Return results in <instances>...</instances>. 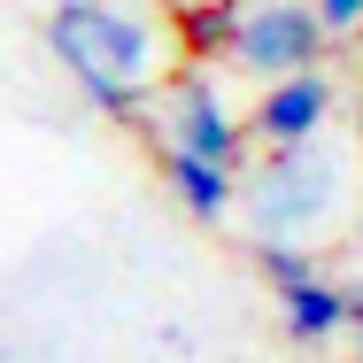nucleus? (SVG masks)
<instances>
[{"label": "nucleus", "mask_w": 363, "mask_h": 363, "mask_svg": "<svg viewBox=\"0 0 363 363\" xmlns=\"http://www.w3.org/2000/svg\"><path fill=\"white\" fill-rule=\"evenodd\" d=\"M255 271H263L271 294H294L309 279H325V255L317 247H294V240H255Z\"/></svg>", "instance_id": "nucleus-9"}, {"label": "nucleus", "mask_w": 363, "mask_h": 363, "mask_svg": "<svg viewBox=\"0 0 363 363\" xmlns=\"http://www.w3.org/2000/svg\"><path fill=\"white\" fill-rule=\"evenodd\" d=\"M279 309H286V340H301V348H325L333 333H348V286H333V279L279 294Z\"/></svg>", "instance_id": "nucleus-8"}, {"label": "nucleus", "mask_w": 363, "mask_h": 363, "mask_svg": "<svg viewBox=\"0 0 363 363\" xmlns=\"http://www.w3.org/2000/svg\"><path fill=\"white\" fill-rule=\"evenodd\" d=\"M309 8H317L325 39H348V31H363V0H309Z\"/></svg>", "instance_id": "nucleus-10"}, {"label": "nucleus", "mask_w": 363, "mask_h": 363, "mask_svg": "<svg viewBox=\"0 0 363 363\" xmlns=\"http://www.w3.org/2000/svg\"><path fill=\"white\" fill-rule=\"evenodd\" d=\"M232 62L247 77H294L325 62V23L309 0H247L240 8V39H232Z\"/></svg>", "instance_id": "nucleus-4"}, {"label": "nucleus", "mask_w": 363, "mask_h": 363, "mask_svg": "<svg viewBox=\"0 0 363 363\" xmlns=\"http://www.w3.org/2000/svg\"><path fill=\"white\" fill-rule=\"evenodd\" d=\"M348 333H356V363H363V286H348Z\"/></svg>", "instance_id": "nucleus-11"}, {"label": "nucleus", "mask_w": 363, "mask_h": 363, "mask_svg": "<svg viewBox=\"0 0 363 363\" xmlns=\"http://www.w3.org/2000/svg\"><path fill=\"white\" fill-rule=\"evenodd\" d=\"M140 140L178 147V155H209V162H224V170H247V155H255L247 124L232 116V101L217 93L209 70H170V77H162L155 101H147Z\"/></svg>", "instance_id": "nucleus-3"}, {"label": "nucleus", "mask_w": 363, "mask_h": 363, "mask_svg": "<svg viewBox=\"0 0 363 363\" xmlns=\"http://www.w3.org/2000/svg\"><path fill=\"white\" fill-rule=\"evenodd\" d=\"M47 55L70 70V85L85 93V108H101L108 124H147L155 85L170 77V23L147 16L140 0H55L39 23Z\"/></svg>", "instance_id": "nucleus-1"}, {"label": "nucleus", "mask_w": 363, "mask_h": 363, "mask_svg": "<svg viewBox=\"0 0 363 363\" xmlns=\"http://www.w3.org/2000/svg\"><path fill=\"white\" fill-rule=\"evenodd\" d=\"M333 101H340V85H333L325 70L271 77L263 101H255V116H247V140H255V147H301V140H317L325 116H333Z\"/></svg>", "instance_id": "nucleus-5"}, {"label": "nucleus", "mask_w": 363, "mask_h": 363, "mask_svg": "<svg viewBox=\"0 0 363 363\" xmlns=\"http://www.w3.org/2000/svg\"><path fill=\"white\" fill-rule=\"evenodd\" d=\"M356 247H363V217H356Z\"/></svg>", "instance_id": "nucleus-12"}, {"label": "nucleus", "mask_w": 363, "mask_h": 363, "mask_svg": "<svg viewBox=\"0 0 363 363\" xmlns=\"http://www.w3.org/2000/svg\"><path fill=\"white\" fill-rule=\"evenodd\" d=\"M340 209H348V147H333L325 132L301 147H263L240 170V217L255 240L325 247Z\"/></svg>", "instance_id": "nucleus-2"}, {"label": "nucleus", "mask_w": 363, "mask_h": 363, "mask_svg": "<svg viewBox=\"0 0 363 363\" xmlns=\"http://www.w3.org/2000/svg\"><path fill=\"white\" fill-rule=\"evenodd\" d=\"M240 8L247 0H178L170 8V39L186 62H224L232 39H240Z\"/></svg>", "instance_id": "nucleus-7"}, {"label": "nucleus", "mask_w": 363, "mask_h": 363, "mask_svg": "<svg viewBox=\"0 0 363 363\" xmlns=\"http://www.w3.org/2000/svg\"><path fill=\"white\" fill-rule=\"evenodd\" d=\"M162 186L178 194L186 217H201V224H224L232 201H240V170H224L209 155H178V147H162Z\"/></svg>", "instance_id": "nucleus-6"}]
</instances>
